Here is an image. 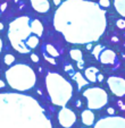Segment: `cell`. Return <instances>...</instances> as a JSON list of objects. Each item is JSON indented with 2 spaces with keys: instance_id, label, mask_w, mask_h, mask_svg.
Masks as SVG:
<instances>
[{
  "instance_id": "cell-11",
  "label": "cell",
  "mask_w": 125,
  "mask_h": 128,
  "mask_svg": "<svg viewBox=\"0 0 125 128\" xmlns=\"http://www.w3.org/2000/svg\"><path fill=\"white\" fill-rule=\"evenodd\" d=\"M31 6L40 14H46L50 9V4L48 0H31Z\"/></svg>"
},
{
  "instance_id": "cell-7",
  "label": "cell",
  "mask_w": 125,
  "mask_h": 128,
  "mask_svg": "<svg viewBox=\"0 0 125 128\" xmlns=\"http://www.w3.org/2000/svg\"><path fill=\"white\" fill-rule=\"evenodd\" d=\"M92 56L103 65H114L117 61V56L113 50L103 46H96L92 49Z\"/></svg>"
},
{
  "instance_id": "cell-10",
  "label": "cell",
  "mask_w": 125,
  "mask_h": 128,
  "mask_svg": "<svg viewBox=\"0 0 125 128\" xmlns=\"http://www.w3.org/2000/svg\"><path fill=\"white\" fill-rule=\"evenodd\" d=\"M107 84H108L110 91L113 94L116 96L122 98L125 95V80L122 77H117V76H110L107 80Z\"/></svg>"
},
{
  "instance_id": "cell-16",
  "label": "cell",
  "mask_w": 125,
  "mask_h": 128,
  "mask_svg": "<svg viewBox=\"0 0 125 128\" xmlns=\"http://www.w3.org/2000/svg\"><path fill=\"white\" fill-rule=\"evenodd\" d=\"M114 6L122 17L125 16V0H114Z\"/></svg>"
},
{
  "instance_id": "cell-9",
  "label": "cell",
  "mask_w": 125,
  "mask_h": 128,
  "mask_svg": "<svg viewBox=\"0 0 125 128\" xmlns=\"http://www.w3.org/2000/svg\"><path fill=\"white\" fill-rule=\"evenodd\" d=\"M58 122L64 128H72L73 125L76 122V114L73 110L62 106L61 110L58 112Z\"/></svg>"
},
{
  "instance_id": "cell-8",
  "label": "cell",
  "mask_w": 125,
  "mask_h": 128,
  "mask_svg": "<svg viewBox=\"0 0 125 128\" xmlns=\"http://www.w3.org/2000/svg\"><path fill=\"white\" fill-rule=\"evenodd\" d=\"M94 128H125V118L114 116L101 118L94 125Z\"/></svg>"
},
{
  "instance_id": "cell-14",
  "label": "cell",
  "mask_w": 125,
  "mask_h": 128,
  "mask_svg": "<svg viewBox=\"0 0 125 128\" xmlns=\"http://www.w3.org/2000/svg\"><path fill=\"white\" fill-rule=\"evenodd\" d=\"M72 78L77 83V85H79V90H81L83 86H85V85L89 84V82L85 80V77H83V75H82L81 72H74V74L72 75Z\"/></svg>"
},
{
  "instance_id": "cell-29",
  "label": "cell",
  "mask_w": 125,
  "mask_h": 128,
  "mask_svg": "<svg viewBox=\"0 0 125 128\" xmlns=\"http://www.w3.org/2000/svg\"><path fill=\"white\" fill-rule=\"evenodd\" d=\"M6 7H7V4H4L3 6H1V10H3V12H5V9H6Z\"/></svg>"
},
{
  "instance_id": "cell-21",
  "label": "cell",
  "mask_w": 125,
  "mask_h": 128,
  "mask_svg": "<svg viewBox=\"0 0 125 128\" xmlns=\"http://www.w3.org/2000/svg\"><path fill=\"white\" fill-rule=\"evenodd\" d=\"M65 70L67 72V74H70L71 76L74 74V69H73V66L72 65H66L65 66Z\"/></svg>"
},
{
  "instance_id": "cell-6",
  "label": "cell",
  "mask_w": 125,
  "mask_h": 128,
  "mask_svg": "<svg viewBox=\"0 0 125 128\" xmlns=\"http://www.w3.org/2000/svg\"><path fill=\"white\" fill-rule=\"evenodd\" d=\"M83 96L87 99L90 110H100L108 103V94L100 87H89L83 91Z\"/></svg>"
},
{
  "instance_id": "cell-18",
  "label": "cell",
  "mask_w": 125,
  "mask_h": 128,
  "mask_svg": "<svg viewBox=\"0 0 125 128\" xmlns=\"http://www.w3.org/2000/svg\"><path fill=\"white\" fill-rule=\"evenodd\" d=\"M4 61H5L6 65H12L15 61V57L13 54H6L5 58H4Z\"/></svg>"
},
{
  "instance_id": "cell-25",
  "label": "cell",
  "mask_w": 125,
  "mask_h": 128,
  "mask_svg": "<svg viewBox=\"0 0 125 128\" xmlns=\"http://www.w3.org/2000/svg\"><path fill=\"white\" fill-rule=\"evenodd\" d=\"M107 112H108V114H110V116H114L115 110H114V108H108V109H107Z\"/></svg>"
},
{
  "instance_id": "cell-2",
  "label": "cell",
  "mask_w": 125,
  "mask_h": 128,
  "mask_svg": "<svg viewBox=\"0 0 125 128\" xmlns=\"http://www.w3.org/2000/svg\"><path fill=\"white\" fill-rule=\"evenodd\" d=\"M0 128H52V125L34 98L0 93Z\"/></svg>"
},
{
  "instance_id": "cell-23",
  "label": "cell",
  "mask_w": 125,
  "mask_h": 128,
  "mask_svg": "<svg viewBox=\"0 0 125 128\" xmlns=\"http://www.w3.org/2000/svg\"><path fill=\"white\" fill-rule=\"evenodd\" d=\"M31 59H32V61H34V62H38L39 61L38 54H35V53H31Z\"/></svg>"
},
{
  "instance_id": "cell-5",
  "label": "cell",
  "mask_w": 125,
  "mask_h": 128,
  "mask_svg": "<svg viewBox=\"0 0 125 128\" xmlns=\"http://www.w3.org/2000/svg\"><path fill=\"white\" fill-rule=\"evenodd\" d=\"M6 80L13 90L26 92L35 85L36 75L30 66L17 64L6 72Z\"/></svg>"
},
{
  "instance_id": "cell-13",
  "label": "cell",
  "mask_w": 125,
  "mask_h": 128,
  "mask_svg": "<svg viewBox=\"0 0 125 128\" xmlns=\"http://www.w3.org/2000/svg\"><path fill=\"white\" fill-rule=\"evenodd\" d=\"M99 72V69L96 67H89L85 69L84 72V76L85 80H88L89 83H96L97 82V75Z\"/></svg>"
},
{
  "instance_id": "cell-28",
  "label": "cell",
  "mask_w": 125,
  "mask_h": 128,
  "mask_svg": "<svg viewBox=\"0 0 125 128\" xmlns=\"http://www.w3.org/2000/svg\"><path fill=\"white\" fill-rule=\"evenodd\" d=\"M118 106H119L120 108H122V110H124V109H125L124 104H123V103H122V102H120V101H118Z\"/></svg>"
},
{
  "instance_id": "cell-15",
  "label": "cell",
  "mask_w": 125,
  "mask_h": 128,
  "mask_svg": "<svg viewBox=\"0 0 125 128\" xmlns=\"http://www.w3.org/2000/svg\"><path fill=\"white\" fill-rule=\"evenodd\" d=\"M70 56L76 62H82L83 61V53H82V51L80 49H72L70 51Z\"/></svg>"
},
{
  "instance_id": "cell-32",
  "label": "cell",
  "mask_w": 125,
  "mask_h": 128,
  "mask_svg": "<svg viewBox=\"0 0 125 128\" xmlns=\"http://www.w3.org/2000/svg\"><path fill=\"white\" fill-rule=\"evenodd\" d=\"M1 50H3V41L0 39V52H1Z\"/></svg>"
},
{
  "instance_id": "cell-19",
  "label": "cell",
  "mask_w": 125,
  "mask_h": 128,
  "mask_svg": "<svg viewBox=\"0 0 125 128\" xmlns=\"http://www.w3.org/2000/svg\"><path fill=\"white\" fill-rule=\"evenodd\" d=\"M100 7H103V8H108L110 6V1L109 0H99V4H98Z\"/></svg>"
},
{
  "instance_id": "cell-33",
  "label": "cell",
  "mask_w": 125,
  "mask_h": 128,
  "mask_svg": "<svg viewBox=\"0 0 125 128\" xmlns=\"http://www.w3.org/2000/svg\"><path fill=\"white\" fill-rule=\"evenodd\" d=\"M1 30H4V24L3 23H0V31H1Z\"/></svg>"
},
{
  "instance_id": "cell-12",
  "label": "cell",
  "mask_w": 125,
  "mask_h": 128,
  "mask_svg": "<svg viewBox=\"0 0 125 128\" xmlns=\"http://www.w3.org/2000/svg\"><path fill=\"white\" fill-rule=\"evenodd\" d=\"M82 122L85 126H92L94 124V114L92 112V110H84L81 114Z\"/></svg>"
},
{
  "instance_id": "cell-24",
  "label": "cell",
  "mask_w": 125,
  "mask_h": 128,
  "mask_svg": "<svg viewBox=\"0 0 125 128\" xmlns=\"http://www.w3.org/2000/svg\"><path fill=\"white\" fill-rule=\"evenodd\" d=\"M103 80V75L101 74L100 72H98V75H97V82H99V83H101Z\"/></svg>"
},
{
  "instance_id": "cell-20",
  "label": "cell",
  "mask_w": 125,
  "mask_h": 128,
  "mask_svg": "<svg viewBox=\"0 0 125 128\" xmlns=\"http://www.w3.org/2000/svg\"><path fill=\"white\" fill-rule=\"evenodd\" d=\"M116 25H117L118 28L124 30L125 28V20H117V22H116Z\"/></svg>"
},
{
  "instance_id": "cell-26",
  "label": "cell",
  "mask_w": 125,
  "mask_h": 128,
  "mask_svg": "<svg viewBox=\"0 0 125 128\" xmlns=\"http://www.w3.org/2000/svg\"><path fill=\"white\" fill-rule=\"evenodd\" d=\"M75 104H76L77 108H81V106H82V103H81V101H80V100H76V103H75Z\"/></svg>"
},
{
  "instance_id": "cell-34",
  "label": "cell",
  "mask_w": 125,
  "mask_h": 128,
  "mask_svg": "<svg viewBox=\"0 0 125 128\" xmlns=\"http://www.w3.org/2000/svg\"><path fill=\"white\" fill-rule=\"evenodd\" d=\"M15 1H16V2H18V1H19V0H15Z\"/></svg>"
},
{
  "instance_id": "cell-27",
  "label": "cell",
  "mask_w": 125,
  "mask_h": 128,
  "mask_svg": "<svg viewBox=\"0 0 125 128\" xmlns=\"http://www.w3.org/2000/svg\"><path fill=\"white\" fill-rule=\"evenodd\" d=\"M53 4H55L56 6H58V5H60V4H61V1H60V0H53Z\"/></svg>"
},
{
  "instance_id": "cell-1",
  "label": "cell",
  "mask_w": 125,
  "mask_h": 128,
  "mask_svg": "<svg viewBox=\"0 0 125 128\" xmlns=\"http://www.w3.org/2000/svg\"><path fill=\"white\" fill-rule=\"evenodd\" d=\"M53 26L70 43H92L106 31V12L89 0H66L56 10Z\"/></svg>"
},
{
  "instance_id": "cell-17",
  "label": "cell",
  "mask_w": 125,
  "mask_h": 128,
  "mask_svg": "<svg viewBox=\"0 0 125 128\" xmlns=\"http://www.w3.org/2000/svg\"><path fill=\"white\" fill-rule=\"evenodd\" d=\"M46 51L49 56H51L52 58H57L59 57V52L55 49V46H51V44H46Z\"/></svg>"
},
{
  "instance_id": "cell-30",
  "label": "cell",
  "mask_w": 125,
  "mask_h": 128,
  "mask_svg": "<svg viewBox=\"0 0 125 128\" xmlns=\"http://www.w3.org/2000/svg\"><path fill=\"white\" fill-rule=\"evenodd\" d=\"M4 86H5V83H4L3 80H0V88H3Z\"/></svg>"
},
{
  "instance_id": "cell-22",
  "label": "cell",
  "mask_w": 125,
  "mask_h": 128,
  "mask_svg": "<svg viewBox=\"0 0 125 128\" xmlns=\"http://www.w3.org/2000/svg\"><path fill=\"white\" fill-rule=\"evenodd\" d=\"M44 59H46L48 62H50L51 65H53V66H56L57 65V62H56V60L53 58H51V57H48V54H44Z\"/></svg>"
},
{
  "instance_id": "cell-31",
  "label": "cell",
  "mask_w": 125,
  "mask_h": 128,
  "mask_svg": "<svg viewBox=\"0 0 125 128\" xmlns=\"http://www.w3.org/2000/svg\"><path fill=\"white\" fill-rule=\"evenodd\" d=\"M91 48H92L91 43H87V49H89V50H91Z\"/></svg>"
},
{
  "instance_id": "cell-3",
  "label": "cell",
  "mask_w": 125,
  "mask_h": 128,
  "mask_svg": "<svg viewBox=\"0 0 125 128\" xmlns=\"http://www.w3.org/2000/svg\"><path fill=\"white\" fill-rule=\"evenodd\" d=\"M43 34V25L36 18L22 16L9 24L8 38L13 48L19 53H29L35 49Z\"/></svg>"
},
{
  "instance_id": "cell-4",
  "label": "cell",
  "mask_w": 125,
  "mask_h": 128,
  "mask_svg": "<svg viewBox=\"0 0 125 128\" xmlns=\"http://www.w3.org/2000/svg\"><path fill=\"white\" fill-rule=\"evenodd\" d=\"M46 86L51 103L65 106L73 95V86L67 80L58 72H48L46 77Z\"/></svg>"
}]
</instances>
